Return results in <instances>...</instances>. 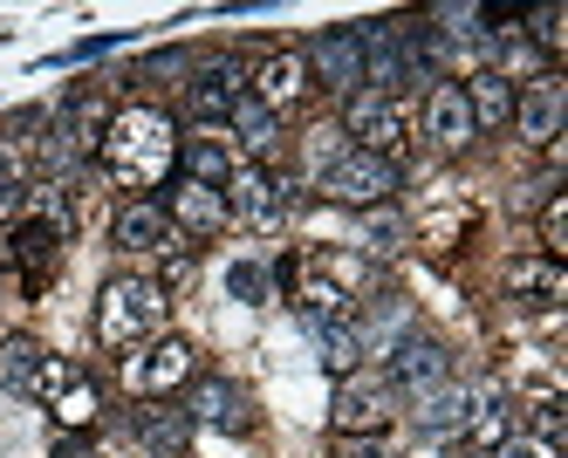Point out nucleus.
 <instances>
[{
    "mask_svg": "<svg viewBox=\"0 0 568 458\" xmlns=\"http://www.w3.org/2000/svg\"><path fill=\"white\" fill-rule=\"evenodd\" d=\"M97 164L124 185L131 199L158 192L172 179V164H179V131H172V116L165 110H151V103H131V110H116L110 116V131L97 144Z\"/></svg>",
    "mask_w": 568,
    "mask_h": 458,
    "instance_id": "obj_1",
    "label": "nucleus"
},
{
    "mask_svg": "<svg viewBox=\"0 0 568 458\" xmlns=\"http://www.w3.org/2000/svg\"><path fill=\"white\" fill-rule=\"evenodd\" d=\"M165 315H172V302H165L158 281L116 274V281H103V295H97V343L103 349H138L151 336H165Z\"/></svg>",
    "mask_w": 568,
    "mask_h": 458,
    "instance_id": "obj_2",
    "label": "nucleus"
},
{
    "mask_svg": "<svg viewBox=\"0 0 568 458\" xmlns=\"http://www.w3.org/2000/svg\"><path fill=\"white\" fill-rule=\"evenodd\" d=\"M295 287H302L308 322H315V315H349L356 295L371 287V261L349 254V246H315V254L295 267Z\"/></svg>",
    "mask_w": 568,
    "mask_h": 458,
    "instance_id": "obj_3",
    "label": "nucleus"
},
{
    "mask_svg": "<svg viewBox=\"0 0 568 458\" xmlns=\"http://www.w3.org/2000/svg\"><path fill=\"white\" fill-rule=\"evenodd\" d=\"M397 185H404L397 164H390V157H371V151H356V144L315 179V192L329 199V205H349V213H377V205L397 199Z\"/></svg>",
    "mask_w": 568,
    "mask_h": 458,
    "instance_id": "obj_4",
    "label": "nucleus"
},
{
    "mask_svg": "<svg viewBox=\"0 0 568 458\" xmlns=\"http://www.w3.org/2000/svg\"><path fill=\"white\" fill-rule=\"evenodd\" d=\"M199 377V349L185 336H151L138 356H124V384L138 404H165L172 390H185Z\"/></svg>",
    "mask_w": 568,
    "mask_h": 458,
    "instance_id": "obj_5",
    "label": "nucleus"
},
{
    "mask_svg": "<svg viewBox=\"0 0 568 458\" xmlns=\"http://www.w3.org/2000/svg\"><path fill=\"white\" fill-rule=\"evenodd\" d=\"M336 131L356 138V151H371V157H390V164H397V151L412 144V116H404L397 96L356 90V96H343V123H336Z\"/></svg>",
    "mask_w": 568,
    "mask_h": 458,
    "instance_id": "obj_6",
    "label": "nucleus"
},
{
    "mask_svg": "<svg viewBox=\"0 0 568 458\" xmlns=\"http://www.w3.org/2000/svg\"><path fill=\"white\" fill-rule=\"evenodd\" d=\"M390 418H397V390H390V377H363V369H349V377L336 384V404H329L336 438H384Z\"/></svg>",
    "mask_w": 568,
    "mask_h": 458,
    "instance_id": "obj_7",
    "label": "nucleus"
},
{
    "mask_svg": "<svg viewBox=\"0 0 568 458\" xmlns=\"http://www.w3.org/2000/svg\"><path fill=\"white\" fill-rule=\"evenodd\" d=\"M288 205H295V185L281 172H267V164H240L233 185H226V213L254 233H281L288 226Z\"/></svg>",
    "mask_w": 568,
    "mask_h": 458,
    "instance_id": "obj_8",
    "label": "nucleus"
},
{
    "mask_svg": "<svg viewBox=\"0 0 568 458\" xmlns=\"http://www.w3.org/2000/svg\"><path fill=\"white\" fill-rule=\"evenodd\" d=\"M0 267H8V281L21 287V295H49V281L62 274V240L49 226L21 220V226L0 233Z\"/></svg>",
    "mask_w": 568,
    "mask_h": 458,
    "instance_id": "obj_9",
    "label": "nucleus"
},
{
    "mask_svg": "<svg viewBox=\"0 0 568 458\" xmlns=\"http://www.w3.org/2000/svg\"><path fill=\"white\" fill-rule=\"evenodd\" d=\"M185 418H192V425H206V431L240 438V431L254 425V404H247V390H240L233 377H213V369H199V377L185 384Z\"/></svg>",
    "mask_w": 568,
    "mask_h": 458,
    "instance_id": "obj_10",
    "label": "nucleus"
},
{
    "mask_svg": "<svg viewBox=\"0 0 568 458\" xmlns=\"http://www.w3.org/2000/svg\"><path fill=\"white\" fill-rule=\"evenodd\" d=\"M302 62H308L315 90H336V96H356L363 90V41H356V28H322L308 49H302Z\"/></svg>",
    "mask_w": 568,
    "mask_h": 458,
    "instance_id": "obj_11",
    "label": "nucleus"
},
{
    "mask_svg": "<svg viewBox=\"0 0 568 458\" xmlns=\"http://www.w3.org/2000/svg\"><path fill=\"white\" fill-rule=\"evenodd\" d=\"M561 116H568V82L548 69V75H535V82H520L507 123L520 131V144H555V138H561Z\"/></svg>",
    "mask_w": 568,
    "mask_h": 458,
    "instance_id": "obj_12",
    "label": "nucleus"
},
{
    "mask_svg": "<svg viewBox=\"0 0 568 458\" xmlns=\"http://www.w3.org/2000/svg\"><path fill=\"white\" fill-rule=\"evenodd\" d=\"M240 96H247V69H240L233 55L199 62V69H192V82H185V110H192L199 123H226Z\"/></svg>",
    "mask_w": 568,
    "mask_h": 458,
    "instance_id": "obj_13",
    "label": "nucleus"
},
{
    "mask_svg": "<svg viewBox=\"0 0 568 458\" xmlns=\"http://www.w3.org/2000/svg\"><path fill=\"white\" fill-rule=\"evenodd\" d=\"M438 384H453V349H445L438 336H397L390 343V390H438Z\"/></svg>",
    "mask_w": 568,
    "mask_h": 458,
    "instance_id": "obj_14",
    "label": "nucleus"
},
{
    "mask_svg": "<svg viewBox=\"0 0 568 458\" xmlns=\"http://www.w3.org/2000/svg\"><path fill=\"white\" fill-rule=\"evenodd\" d=\"M308 62H302V49H274L261 69H254V82H247V96L261 103V110H274V116H288L295 103H308Z\"/></svg>",
    "mask_w": 568,
    "mask_h": 458,
    "instance_id": "obj_15",
    "label": "nucleus"
},
{
    "mask_svg": "<svg viewBox=\"0 0 568 458\" xmlns=\"http://www.w3.org/2000/svg\"><path fill=\"white\" fill-rule=\"evenodd\" d=\"M165 220H172V233H185V240H213V233H226V192H213V185H192V179H179L172 185V199H165Z\"/></svg>",
    "mask_w": 568,
    "mask_h": 458,
    "instance_id": "obj_16",
    "label": "nucleus"
},
{
    "mask_svg": "<svg viewBox=\"0 0 568 458\" xmlns=\"http://www.w3.org/2000/svg\"><path fill=\"white\" fill-rule=\"evenodd\" d=\"M110 246H124V254H165L172 246V220L158 199H124L110 220Z\"/></svg>",
    "mask_w": 568,
    "mask_h": 458,
    "instance_id": "obj_17",
    "label": "nucleus"
},
{
    "mask_svg": "<svg viewBox=\"0 0 568 458\" xmlns=\"http://www.w3.org/2000/svg\"><path fill=\"white\" fill-rule=\"evenodd\" d=\"M425 138H432L438 151H466V144L479 138L459 82H432V96H425Z\"/></svg>",
    "mask_w": 568,
    "mask_h": 458,
    "instance_id": "obj_18",
    "label": "nucleus"
},
{
    "mask_svg": "<svg viewBox=\"0 0 568 458\" xmlns=\"http://www.w3.org/2000/svg\"><path fill=\"white\" fill-rule=\"evenodd\" d=\"M131 425H138V438H144V451L151 458H185V445H192V418H185V404H138L131 410Z\"/></svg>",
    "mask_w": 568,
    "mask_h": 458,
    "instance_id": "obj_19",
    "label": "nucleus"
},
{
    "mask_svg": "<svg viewBox=\"0 0 568 458\" xmlns=\"http://www.w3.org/2000/svg\"><path fill=\"white\" fill-rule=\"evenodd\" d=\"M466 445H479V451H500L507 438H514V404H507V390L500 384H486V390H473V410H466V431H459Z\"/></svg>",
    "mask_w": 568,
    "mask_h": 458,
    "instance_id": "obj_20",
    "label": "nucleus"
},
{
    "mask_svg": "<svg viewBox=\"0 0 568 458\" xmlns=\"http://www.w3.org/2000/svg\"><path fill=\"white\" fill-rule=\"evenodd\" d=\"M466 410H473V390H466V384H438V390L418 397L412 425H418L425 438H459V431H466Z\"/></svg>",
    "mask_w": 568,
    "mask_h": 458,
    "instance_id": "obj_21",
    "label": "nucleus"
},
{
    "mask_svg": "<svg viewBox=\"0 0 568 458\" xmlns=\"http://www.w3.org/2000/svg\"><path fill=\"white\" fill-rule=\"evenodd\" d=\"M179 164H185V179H192V185H213V192H226V185H233V172H240L233 144H220V138H206V131L179 144Z\"/></svg>",
    "mask_w": 568,
    "mask_h": 458,
    "instance_id": "obj_22",
    "label": "nucleus"
},
{
    "mask_svg": "<svg viewBox=\"0 0 568 458\" xmlns=\"http://www.w3.org/2000/svg\"><path fill=\"white\" fill-rule=\"evenodd\" d=\"M561 287H568V274H561V261H548V254H527V261L507 267V295H514V302L548 308V302H561Z\"/></svg>",
    "mask_w": 568,
    "mask_h": 458,
    "instance_id": "obj_23",
    "label": "nucleus"
},
{
    "mask_svg": "<svg viewBox=\"0 0 568 458\" xmlns=\"http://www.w3.org/2000/svg\"><path fill=\"white\" fill-rule=\"evenodd\" d=\"M459 90H466V110H473V131H500V123L514 116V82H500L494 69L466 75Z\"/></svg>",
    "mask_w": 568,
    "mask_h": 458,
    "instance_id": "obj_24",
    "label": "nucleus"
},
{
    "mask_svg": "<svg viewBox=\"0 0 568 458\" xmlns=\"http://www.w3.org/2000/svg\"><path fill=\"white\" fill-rule=\"evenodd\" d=\"M49 410H55L62 431H90V425L103 418V390H97V377H83V369H75V377L49 397Z\"/></svg>",
    "mask_w": 568,
    "mask_h": 458,
    "instance_id": "obj_25",
    "label": "nucleus"
},
{
    "mask_svg": "<svg viewBox=\"0 0 568 458\" xmlns=\"http://www.w3.org/2000/svg\"><path fill=\"white\" fill-rule=\"evenodd\" d=\"M308 328H315V343H322V363H329L336 377H349V369L363 363V328H356L349 315H315Z\"/></svg>",
    "mask_w": 568,
    "mask_h": 458,
    "instance_id": "obj_26",
    "label": "nucleus"
},
{
    "mask_svg": "<svg viewBox=\"0 0 568 458\" xmlns=\"http://www.w3.org/2000/svg\"><path fill=\"white\" fill-rule=\"evenodd\" d=\"M226 123L240 131V144H247V157H254V164H261V157H274V144H281V116H274V110H261L254 96H240Z\"/></svg>",
    "mask_w": 568,
    "mask_h": 458,
    "instance_id": "obj_27",
    "label": "nucleus"
},
{
    "mask_svg": "<svg viewBox=\"0 0 568 458\" xmlns=\"http://www.w3.org/2000/svg\"><path fill=\"white\" fill-rule=\"evenodd\" d=\"M42 343H34V336H8V343H0V390H14V397H28L34 390V377H42Z\"/></svg>",
    "mask_w": 568,
    "mask_h": 458,
    "instance_id": "obj_28",
    "label": "nucleus"
},
{
    "mask_svg": "<svg viewBox=\"0 0 568 458\" xmlns=\"http://www.w3.org/2000/svg\"><path fill=\"white\" fill-rule=\"evenodd\" d=\"M21 220L49 226L62 246L75 240V205H69V192H62V185H28V205H21Z\"/></svg>",
    "mask_w": 568,
    "mask_h": 458,
    "instance_id": "obj_29",
    "label": "nucleus"
},
{
    "mask_svg": "<svg viewBox=\"0 0 568 458\" xmlns=\"http://www.w3.org/2000/svg\"><path fill=\"white\" fill-rule=\"evenodd\" d=\"M226 295L247 302V308H261V302H267V267H261V261H233V267H226Z\"/></svg>",
    "mask_w": 568,
    "mask_h": 458,
    "instance_id": "obj_30",
    "label": "nucleus"
},
{
    "mask_svg": "<svg viewBox=\"0 0 568 458\" xmlns=\"http://www.w3.org/2000/svg\"><path fill=\"white\" fill-rule=\"evenodd\" d=\"M541 254H548V261L568 254V192H555V199L541 205Z\"/></svg>",
    "mask_w": 568,
    "mask_h": 458,
    "instance_id": "obj_31",
    "label": "nucleus"
},
{
    "mask_svg": "<svg viewBox=\"0 0 568 458\" xmlns=\"http://www.w3.org/2000/svg\"><path fill=\"white\" fill-rule=\"evenodd\" d=\"M363 240H371L377 254H390V246H404V220L390 213V205H377V213H363Z\"/></svg>",
    "mask_w": 568,
    "mask_h": 458,
    "instance_id": "obj_32",
    "label": "nucleus"
},
{
    "mask_svg": "<svg viewBox=\"0 0 568 458\" xmlns=\"http://www.w3.org/2000/svg\"><path fill=\"white\" fill-rule=\"evenodd\" d=\"M69 377H75V363H69V356H42V377H34V390H28V397H55Z\"/></svg>",
    "mask_w": 568,
    "mask_h": 458,
    "instance_id": "obj_33",
    "label": "nucleus"
},
{
    "mask_svg": "<svg viewBox=\"0 0 568 458\" xmlns=\"http://www.w3.org/2000/svg\"><path fill=\"white\" fill-rule=\"evenodd\" d=\"M329 458H397V451H390L384 438H336Z\"/></svg>",
    "mask_w": 568,
    "mask_h": 458,
    "instance_id": "obj_34",
    "label": "nucleus"
},
{
    "mask_svg": "<svg viewBox=\"0 0 568 458\" xmlns=\"http://www.w3.org/2000/svg\"><path fill=\"white\" fill-rule=\"evenodd\" d=\"M21 205H28V185H8V179H0V226H8Z\"/></svg>",
    "mask_w": 568,
    "mask_h": 458,
    "instance_id": "obj_35",
    "label": "nucleus"
},
{
    "mask_svg": "<svg viewBox=\"0 0 568 458\" xmlns=\"http://www.w3.org/2000/svg\"><path fill=\"white\" fill-rule=\"evenodd\" d=\"M179 69H185L179 49H165V55H151V62H144V75H179Z\"/></svg>",
    "mask_w": 568,
    "mask_h": 458,
    "instance_id": "obj_36",
    "label": "nucleus"
}]
</instances>
